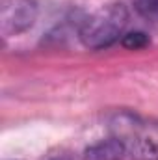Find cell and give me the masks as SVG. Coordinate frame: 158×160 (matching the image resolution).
I'll use <instances>...</instances> for the list:
<instances>
[{
	"label": "cell",
	"mask_w": 158,
	"mask_h": 160,
	"mask_svg": "<svg viewBox=\"0 0 158 160\" xmlns=\"http://www.w3.org/2000/svg\"><path fill=\"white\" fill-rule=\"evenodd\" d=\"M50 160H73V158H69V157H56V158H50Z\"/></svg>",
	"instance_id": "cell-7"
},
{
	"label": "cell",
	"mask_w": 158,
	"mask_h": 160,
	"mask_svg": "<svg viewBox=\"0 0 158 160\" xmlns=\"http://www.w3.org/2000/svg\"><path fill=\"white\" fill-rule=\"evenodd\" d=\"M149 36L145 32H128L121 38V45L128 50H141L145 47H149Z\"/></svg>",
	"instance_id": "cell-5"
},
{
	"label": "cell",
	"mask_w": 158,
	"mask_h": 160,
	"mask_svg": "<svg viewBox=\"0 0 158 160\" xmlns=\"http://www.w3.org/2000/svg\"><path fill=\"white\" fill-rule=\"evenodd\" d=\"M39 15L36 0H4L0 8V32L4 38L30 30Z\"/></svg>",
	"instance_id": "cell-2"
},
{
	"label": "cell",
	"mask_w": 158,
	"mask_h": 160,
	"mask_svg": "<svg viewBox=\"0 0 158 160\" xmlns=\"http://www.w3.org/2000/svg\"><path fill=\"white\" fill-rule=\"evenodd\" d=\"M128 24V9L123 4H108L89 15L80 26V41L91 48L101 50L114 45Z\"/></svg>",
	"instance_id": "cell-1"
},
{
	"label": "cell",
	"mask_w": 158,
	"mask_h": 160,
	"mask_svg": "<svg viewBox=\"0 0 158 160\" xmlns=\"http://www.w3.org/2000/svg\"><path fill=\"white\" fill-rule=\"evenodd\" d=\"M132 2L140 15L158 21V0H132Z\"/></svg>",
	"instance_id": "cell-6"
},
{
	"label": "cell",
	"mask_w": 158,
	"mask_h": 160,
	"mask_svg": "<svg viewBox=\"0 0 158 160\" xmlns=\"http://www.w3.org/2000/svg\"><path fill=\"white\" fill-rule=\"evenodd\" d=\"M126 153L134 160H158V142L151 138L136 136L126 145Z\"/></svg>",
	"instance_id": "cell-4"
},
{
	"label": "cell",
	"mask_w": 158,
	"mask_h": 160,
	"mask_svg": "<svg viewBox=\"0 0 158 160\" xmlns=\"http://www.w3.org/2000/svg\"><path fill=\"white\" fill-rule=\"evenodd\" d=\"M126 155V143L121 138H108L89 145L84 151V160H123Z\"/></svg>",
	"instance_id": "cell-3"
}]
</instances>
